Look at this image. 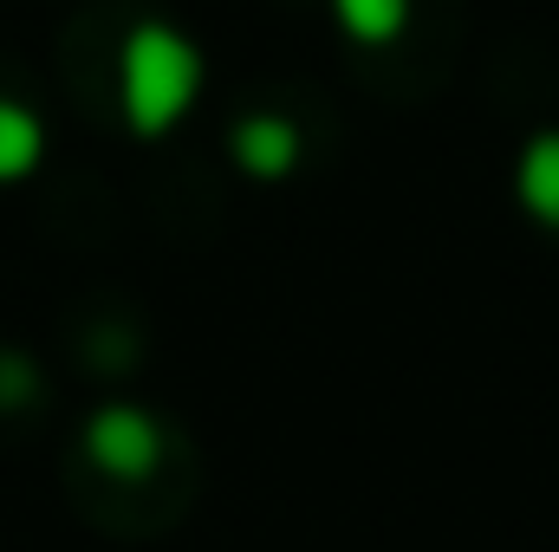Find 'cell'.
<instances>
[{
	"label": "cell",
	"mask_w": 559,
	"mask_h": 552,
	"mask_svg": "<svg viewBox=\"0 0 559 552\" xmlns=\"http://www.w3.org/2000/svg\"><path fill=\"white\" fill-rule=\"evenodd\" d=\"M85 455L111 475V481H143L156 461H163V429L156 416L138 404H105V410L85 422Z\"/></svg>",
	"instance_id": "cell-2"
},
{
	"label": "cell",
	"mask_w": 559,
	"mask_h": 552,
	"mask_svg": "<svg viewBox=\"0 0 559 552\" xmlns=\"http://www.w3.org/2000/svg\"><path fill=\"white\" fill-rule=\"evenodd\" d=\"M202 46L169 20H138L118 46V105L138 137H169L202 98Z\"/></svg>",
	"instance_id": "cell-1"
},
{
	"label": "cell",
	"mask_w": 559,
	"mask_h": 552,
	"mask_svg": "<svg viewBox=\"0 0 559 552\" xmlns=\"http://www.w3.org/2000/svg\"><path fill=\"white\" fill-rule=\"evenodd\" d=\"M228 149H235V163H241V176H254V182H280V176H293L299 169V124L293 118H274V111H254V118H241L235 131H228Z\"/></svg>",
	"instance_id": "cell-3"
},
{
	"label": "cell",
	"mask_w": 559,
	"mask_h": 552,
	"mask_svg": "<svg viewBox=\"0 0 559 552\" xmlns=\"http://www.w3.org/2000/svg\"><path fill=\"white\" fill-rule=\"evenodd\" d=\"M39 156H46V124H39L26 105L0 98V182L33 176V169H39Z\"/></svg>",
	"instance_id": "cell-6"
},
{
	"label": "cell",
	"mask_w": 559,
	"mask_h": 552,
	"mask_svg": "<svg viewBox=\"0 0 559 552\" xmlns=\"http://www.w3.org/2000/svg\"><path fill=\"white\" fill-rule=\"evenodd\" d=\"M352 46H391L411 26V0H325Z\"/></svg>",
	"instance_id": "cell-5"
},
{
	"label": "cell",
	"mask_w": 559,
	"mask_h": 552,
	"mask_svg": "<svg viewBox=\"0 0 559 552\" xmlns=\"http://www.w3.org/2000/svg\"><path fill=\"white\" fill-rule=\"evenodd\" d=\"M514 195L521 208L540 221V228H559V131H534L514 156Z\"/></svg>",
	"instance_id": "cell-4"
}]
</instances>
